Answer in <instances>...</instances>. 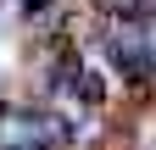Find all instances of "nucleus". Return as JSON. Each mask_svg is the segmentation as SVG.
I'll return each mask as SVG.
<instances>
[{
  "instance_id": "nucleus-1",
  "label": "nucleus",
  "mask_w": 156,
  "mask_h": 150,
  "mask_svg": "<svg viewBox=\"0 0 156 150\" xmlns=\"http://www.w3.org/2000/svg\"><path fill=\"white\" fill-rule=\"evenodd\" d=\"M106 11H117V17H140V11H151V0H101Z\"/></svg>"
}]
</instances>
